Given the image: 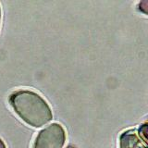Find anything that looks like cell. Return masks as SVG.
<instances>
[{"label": "cell", "mask_w": 148, "mask_h": 148, "mask_svg": "<svg viewBox=\"0 0 148 148\" xmlns=\"http://www.w3.org/2000/svg\"><path fill=\"white\" fill-rule=\"evenodd\" d=\"M8 101L14 111L34 127H41L52 119V113L47 103L32 91H17L10 95Z\"/></svg>", "instance_id": "obj_1"}, {"label": "cell", "mask_w": 148, "mask_h": 148, "mask_svg": "<svg viewBox=\"0 0 148 148\" xmlns=\"http://www.w3.org/2000/svg\"><path fill=\"white\" fill-rule=\"evenodd\" d=\"M64 143V132L58 124H52L39 133L34 148H60Z\"/></svg>", "instance_id": "obj_2"}, {"label": "cell", "mask_w": 148, "mask_h": 148, "mask_svg": "<svg viewBox=\"0 0 148 148\" xmlns=\"http://www.w3.org/2000/svg\"><path fill=\"white\" fill-rule=\"evenodd\" d=\"M0 148H5V146H4V145L2 143V142L0 141Z\"/></svg>", "instance_id": "obj_3"}]
</instances>
